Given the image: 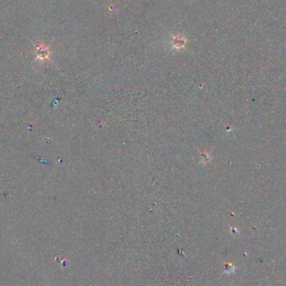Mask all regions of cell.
Returning a JSON list of instances; mask_svg holds the SVG:
<instances>
[{
  "instance_id": "obj_1",
  "label": "cell",
  "mask_w": 286,
  "mask_h": 286,
  "mask_svg": "<svg viewBox=\"0 0 286 286\" xmlns=\"http://www.w3.org/2000/svg\"><path fill=\"white\" fill-rule=\"evenodd\" d=\"M37 59L40 60H44L45 59L49 58V55L50 54V50L48 49L44 44H41L40 45H37Z\"/></svg>"
},
{
  "instance_id": "obj_2",
  "label": "cell",
  "mask_w": 286,
  "mask_h": 286,
  "mask_svg": "<svg viewBox=\"0 0 286 286\" xmlns=\"http://www.w3.org/2000/svg\"><path fill=\"white\" fill-rule=\"evenodd\" d=\"M186 39H185L184 37H182L181 35L177 36V37H174L173 39H172V46L174 48H176V49H180V48H182V47H184L185 44H186Z\"/></svg>"
},
{
  "instance_id": "obj_3",
  "label": "cell",
  "mask_w": 286,
  "mask_h": 286,
  "mask_svg": "<svg viewBox=\"0 0 286 286\" xmlns=\"http://www.w3.org/2000/svg\"><path fill=\"white\" fill-rule=\"evenodd\" d=\"M202 156H203V162H205V163H207V162H208V161L209 160V158H210V157H209V155L208 154L207 152H204V153H203V154H202Z\"/></svg>"
}]
</instances>
